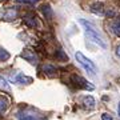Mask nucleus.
Returning <instances> with one entry per match:
<instances>
[{
  "instance_id": "nucleus-1",
  "label": "nucleus",
  "mask_w": 120,
  "mask_h": 120,
  "mask_svg": "<svg viewBox=\"0 0 120 120\" xmlns=\"http://www.w3.org/2000/svg\"><path fill=\"white\" fill-rule=\"evenodd\" d=\"M79 22H80V24L83 26V28H84V31H86L87 38L90 39L91 41H94L95 44H98L99 47L103 48V49L107 48V41L104 40V38L100 35L99 30L92 24V23L88 22V20H86V19H80Z\"/></svg>"
},
{
  "instance_id": "nucleus-2",
  "label": "nucleus",
  "mask_w": 120,
  "mask_h": 120,
  "mask_svg": "<svg viewBox=\"0 0 120 120\" xmlns=\"http://www.w3.org/2000/svg\"><path fill=\"white\" fill-rule=\"evenodd\" d=\"M16 117L19 120H47L45 115L39 112L38 109H34V108H23L20 111H17Z\"/></svg>"
},
{
  "instance_id": "nucleus-3",
  "label": "nucleus",
  "mask_w": 120,
  "mask_h": 120,
  "mask_svg": "<svg viewBox=\"0 0 120 120\" xmlns=\"http://www.w3.org/2000/svg\"><path fill=\"white\" fill-rule=\"evenodd\" d=\"M75 57H76L77 63L82 65L83 68L86 69L87 72H88V75L90 76H96V72H98V68H96V65H95V63L92 61L91 59H88L87 56H84L80 51H77L76 53H75Z\"/></svg>"
},
{
  "instance_id": "nucleus-4",
  "label": "nucleus",
  "mask_w": 120,
  "mask_h": 120,
  "mask_svg": "<svg viewBox=\"0 0 120 120\" xmlns=\"http://www.w3.org/2000/svg\"><path fill=\"white\" fill-rule=\"evenodd\" d=\"M71 80H72V83L75 84V87H76V88H82V90H90V91H92V90L95 88L92 84H90V83L87 82L84 77L79 76V75H72Z\"/></svg>"
},
{
  "instance_id": "nucleus-5",
  "label": "nucleus",
  "mask_w": 120,
  "mask_h": 120,
  "mask_svg": "<svg viewBox=\"0 0 120 120\" xmlns=\"http://www.w3.org/2000/svg\"><path fill=\"white\" fill-rule=\"evenodd\" d=\"M11 82L16 83V84H30V83H32V77L27 76L22 72H17L11 76Z\"/></svg>"
},
{
  "instance_id": "nucleus-6",
  "label": "nucleus",
  "mask_w": 120,
  "mask_h": 120,
  "mask_svg": "<svg viewBox=\"0 0 120 120\" xmlns=\"http://www.w3.org/2000/svg\"><path fill=\"white\" fill-rule=\"evenodd\" d=\"M22 57L23 59H26L27 61H30L31 64H38V55L35 53V51H32V49H24V51L22 52Z\"/></svg>"
},
{
  "instance_id": "nucleus-7",
  "label": "nucleus",
  "mask_w": 120,
  "mask_h": 120,
  "mask_svg": "<svg viewBox=\"0 0 120 120\" xmlns=\"http://www.w3.org/2000/svg\"><path fill=\"white\" fill-rule=\"evenodd\" d=\"M24 23H26L28 27L31 28H35V27H38V19H36V15L32 12H28L27 15H24Z\"/></svg>"
},
{
  "instance_id": "nucleus-8",
  "label": "nucleus",
  "mask_w": 120,
  "mask_h": 120,
  "mask_svg": "<svg viewBox=\"0 0 120 120\" xmlns=\"http://www.w3.org/2000/svg\"><path fill=\"white\" fill-rule=\"evenodd\" d=\"M82 101H83V105H84V108H87V109H94V108H95V104H96L94 96H91V95H87V96H84V98L82 99Z\"/></svg>"
},
{
  "instance_id": "nucleus-9",
  "label": "nucleus",
  "mask_w": 120,
  "mask_h": 120,
  "mask_svg": "<svg viewBox=\"0 0 120 120\" xmlns=\"http://www.w3.org/2000/svg\"><path fill=\"white\" fill-rule=\"evenodd\" d=\"M41 71H43L45 75H48V76H55L56 75V67L52 64H44L43 67H41Z\"/></svg>"
},
{
  "instance_id": "nucleus-10",
  "label": "nucleus",
  "mask_w": 120,
  "mask_h": 120,
  "mask_svg": "<svg viewBox=\"0 0 120 120\" xmlns=\"http://www.w3.org/2000/svg\"><path fill=\"white\" fill-rule=\"evenodd\" d=\"M0 91H3V92H7L9 94L11 92V87H9V83L5 80L3 76H0Z\"/></svg>"
},
{
  "instance_id": "nucleus-11",
  "label": "nucleus",
  "mask_w": 120,
  "mask_h": 120,
  "mask_svg": "<svg viewBox=\"0 0 120 120\" xmlns=\"http://www.w3.org/2000/svg\"><path fill=\"white\" fill-rule=\"evenodd\" d=\"M111 30H112V32H113L116 36H119V38H120V17L117 19V20H115V22L112 23Z\"/></svg>"
},
{
  "instance_id": "nucleus-12",
  "label": "nucleus",
  "mask_w": 120,
  "mask_h": 120,
  "mask_svg": "<svg viewBox=\"0 0 120 120\" xmlns=\"http://www.w3.org/2000/svg\"><path fill=\"white\" fill-rule=\"evenodd\" d=\"M9 57H11V55L8 52L5 51L4 48H0V61H7Z\"/></svg>"
},
{
  "instance_id": "nucleus-13",
  "label": "nucleus",
  "mask_w": 120,
  "mask_h": 120,
  "mask_svg": "<svg viewBox=\"0 0 120 120\" xmlns=\"http://www.w3.org/2000/svg\"><path fill=\"white\" fill-rule=\"evenodd\" d=\"M7 108H8V100L0 98V113H1V112H5Z\"/></svg>"
},
{
  "instance_id": "nucleus-14",
  "label": "nucleus",
  "mask_w": 120,
  "mask_h": 120,
  "mask_svg": "<svg viewBox=\"0 0 120 120\" xmlns=\"http://www.w3.org/2000/svg\"><path fill=\"white\" fill-rule=\"evenodd\" d=\"M57 59H60V60H68V56H65V53L61 49H59L57 51Z\"/></svg>"
},
{
  "instance_id": "nucleus-15",
  "label": "nucleus",
  "mask_w": 120,
  "mask_h": 120,
  "mask_svg": "<svg viewBox=\"0 0 120 120\" xmlns=\"http://www.w3.org/2000/svg\"><path fill=\"white\" fill-rule=\"evenodd\" d=\"M17 3H24V4H35L39 0H16Z\"/></svg>"
},
{
  "instance_id": "nucleus-16",
  "label": "nucleus",
  "mask_w": 120,
  "mask_h": 120,
  "mask_svg": "<svg viewBox=\"0 0 120 120\" xmlns=\"http://www.w3.org/2000/svg\"><path fill=\"white\" fill-rule=\"evenodd\" d=\"M101 120H113V119H112L111 115H108V113H103V115H101Z\"/></svg>"
},
{
  "instance_id": "nucleus-17",
  "label": "nucleus",
  "mask_w": 120,
  "mask_h": 120,
  "mask_svg": "<svg viewBox=\"0 0 120 120\" xmlns=\"http://www.w3.org/2000/svg\"><path fill=\"white\" fill-rule=\"evenodd\" d=\"M116 53H117V56L120 57V45H119L117 48H116Z\"/></svg>"
},
{
  "instance_id": "nucleus-18",
  "label": "nucleus",
  "mask_w": 120,
  "mask_h": 120,
  "mask_svg": "<svg viewBox=\"0 0 120 120\" xmlns=\"http://www.w3.org/2000/svg\"><path fill=\"white\" fill-rule=\"evenodd\" d=\"M117 113H119V117H120V101H119V105H117Z\"/></svg>"
}]
</instances>
